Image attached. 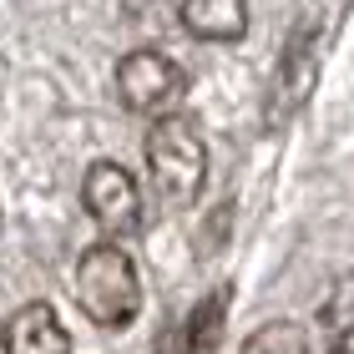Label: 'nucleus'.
Wrapping results in <instances>:
<instances>
[{"instance_id": "obj_8", "label": "nucleus", "mask_w": 354, "mask_h": 354, "mask_svg": "<svg viewBox=\"0 0 354 354\" xmlns=\"http://www.w3.org/2000/svg\"><path fill=\"white\" fill-rule=\"evenodd\" d=\"M223 319H228V288H218L213 299L192 314V329H187V354H213L218 334H223Z\"/></svg>"}, {"instance_id": "obj_1", "label": "nucleus", "mask_w": 354, "mask_h": 354, "mask_svg": "<svg viewBox=\"0 0 354 354\" xmlns=\"http://www.w3.org/2000/svg\"><path fill=\"white\" fill-rule=\"evenodd\" d=\"M142 147H147V172H152L157 203L192 207V203L203 198V183H207V142H203V127L192 122V117H183V111L152 117Z\"/></svg>"}, {"instance_id": "obj_9", "label": "nucleus", "mask_w": 354, "mask_h": 354, "mask_svg": "<svg viewBox=\"0 0 354 354\" xmlns=\"http://www.w3.org/2000/svg\"><path fill=\"white\" fill-rule=\"evenodd\" d=\"M329 354H354V329H349V334H334V344H329Z\"/></svg>"}, {"instance_id": "obj_4", "label": "nucleus", "mask_w": 354, "mask_h": 354, "mask_svg": "<svg viewBox=\"0 0 354 354\" xmlns=\"http://www.w3.org/2000/svg\"><path fill=\"white\" fill-rule=\"evenodd\" d=\"M82 203L106 238H127L142 223V187L122 162H91L82 177Z\"/></svg>"}, {"instance_id": "obj_5", "label": "nucleus", "mask_w": 354, "mask_h": 354, "mask_svg": "<svg viewBox=\"0 0 354 354\" xmlns=\"http://www.w3.org/2000/svg\"><path fill=\"white\" fill-rule=\"evenodd\" d=\"M6 354H71V334L51 304H26L6 324Z\"/></svg>"}, {"instance_id": "obj_7", "label": "nucleus", "mask_w": 354, "mask_h": 354, "mask_svg": "<svg viewBox=\"0 0 354 354\" xmlns=\"http://www.w3.org/2000/svg\"><path fill=\"white\" fill-rule=\"evenodd\" d=\"M238 354H309V339H304L299 324L273 319V324H259V329H253Z\"/></svg>"}, {"instance_id": "obj_3", "label": "nucleus", "mask_w": 354, "mask_h": 354, "mask_svg": "<svg viewBox=\"0 0 354 354\" xmlns=\"http://www.w3.org/2000/svg\"><path fill=\"white\" fill-rule=\"evenodd\" d=\"M117 96H122L127 111H137V117H167V111H177L183 96H187V71H183L177 56L157 51V46H142V51L122 56Z\"/></svg>"}, {"instance_id": "obj_2", "label": "nucleus", "mask_w": 354, "mask_h": 354, "mask_svg": "<svg viewBox=\"0 0 354 354\" xmlns=\"http://www.w3.org/2000/svg\"><path fill=\"white\" fill-rule=\"evenodd\" d=\"M76 299L82 314L102 329H127L142 309V279L117 243H91L76 259Z\"/></svg>"}, {"instance_id": "obj_6", "label": "nucleus", "mask_w": 354, "mask_h": 354, "mask_svg": "<svg viewBox=\"0 0 354 354\" xmlns=\"http://www.w3.org/2000/svg\"><path fill=\"white\" fill-rule=\"evenodd\" d=\"M177 21H183L187 36L223 46V41H238L248 30V0H183Z\"/></svg>"}]
</instances>
